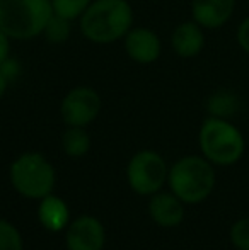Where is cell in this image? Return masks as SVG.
<instances>
[{
    "instance_id": "1",
    "label": "cell",
    "mask_w": 249,
    "mask_h": 250,
    "mask_svg": "<svg viewBox=\"0 0 249 250\" xmlns=\"http://www.w3.org/2000/svg\"><path fill=\"white\" fill-rule=\"evenodd\" d=\"M77 22L87 41L114 44L135 26V12L128 0H92Z\"/></svg>"
},
{
    "instance_id": "2",
    "label": "cell",
    "mask_w": 249,
    "mask_h": 250,
    "mask_svg": "<svg viewBox=\"0 0 249 250\" xmlns=\"http://www.w3.org/2000/svg\"><path fill=\"white\" fill-rule=\"evenodd\" d=\"M217 175L213 164L203 155H184L169 167L167 184L173 194L184 204H200L215 189Z\"/></svg>"
},
{
    "instance_id": "3",
    "label": "cell",
    "mask_w": 249,
    "mask_h": 250,
    "mask_svg": "<svg viewBox=\"0 0 249 250\" xmlns=\"http://www.w3.org/2000/svg\"><path fill=\"white\" fill-rule=\"evenodd\" d=\"M202 155L213 165L229 167L243 158L246 140L241 129L230 119L206 116L198 131Z\"/></svg>"
},
{
    "instance_id": "4",
    "label": "cell",
    "mask_w": 249,
    "mask_h": 250,
    "mask_svg": "<svg viewBox=\"0 0 249 250\" xmlns=\"http://www.w3.org/2000/svg\"><path fill=\"white\" fill-rule=\"evenodd\" d=\"M51 16V0H0V27L14 41L41 36Z\"/></svg>"
},
{
    "instance_id": "5",
    "label": "cell",
    "mask_w": 249,
    "mask_h": 250,
    "mask_svg": "<svg viewBox=\"0 0 249 250\" xmlns=\"http://www.w3.org/2000/svg\"><path fill=\"white\" fill-rule=\"evenodd\" d=\"M9 177L17 194L26 199L40 201L53 192L57 172L45 155L38 151H26L10 164Z\"/></svg>"
},
{
    "instance_id": "6",
    "label": "cell",
    "mask_w": 249,
    "mask_h": 250,
    "mask_svg": "<svg viewBox=\"0 0 249 250\" xmlns=\"http://www.w3.org/2000/svg\"><path fill=\"white\" fill-rule=\"evenodd\" d=\"M166 160L154 150H140L128 160L126 165V181L133 192L138 196H152L162 189L167 182Z\"/></svg>"
},
{
    "instance_id": "7",
    "label": "cell",
    "mask_w": 249,
    "mask_h": 250,
    "mask_svg": "<svg viewBox=\"0 0 249 250\" xmlns=\"http://www.w3.org/2000/svg\"><path fill=\"white\" fill-rule=\"evenodd\" d=\"M103 109L99 92L89 85L72 87L60 102V118L65 126L87 128L94 123Z\"/></svg>"
},
{
    "instance_id": "8",
    "label": "cell",
    "mask_w": 249,
    "mask_h": 250,
    "mask_svg": "<svg viewBox=\"0 0 249 250\" xmlns=\"http://www.w3.org/2000/svg\"><path fill=\"white\" fill-rule=\"evenodd\" d=\"M121 41L126 56L138 65H152L162 55V40L150 27L133 26Z\"/></svg>"
},
{
    "instance_id": "9",
    "label": "cell",
    "mask_w": 249,
    "mask_h": 250,
    "mask_svg": "<svg viewBox=\"0 0 249 250\" xmlns=\"http://www.w3.org/2000/svg\"><path fill=\"white\" fill-rule=\"evenodd\" d=\"M104 244H106L104 225L91 214L75 218L67 227V250H103Z\"/></svg>"
},
{
    "instance_id": "10",
    "label": "cell",
    "mask_w": 249,
    "mask_h": 250,
    "mask_svg": "<svg viewBox=\"0 0 249 250\" xmlns=\"http://www.w3.org/2000/svg\"><path fill=\"white\" fill-rule=\"evenodd\" d=\"M237 0H191V19L205 31H217L234 17Z\"/></svg>"
},
{
    "instance_id": "11",
    "label": "cell",
    "mask_w": 249,
    "mask_h": 250,
    "mask_svg": "<svg viewBox=\"0 0 249 250\" xmlns=\"http://www.w3.org/2000/svg\"><path fill=\"white\" fill-rule=\"evenodd\" d=\"M169 44L173 53L176 56H180V58H196V56H200V53L205 50V29L193 19L183 21L173 29V33L169 36Z\"/></svg>"
},
{
    "instance_id": "12",
    "label": "cell",
    "mask_w": 249,
    "mask_h": 250,
    "mask_svg": "<svg viewBox=\"0 0 249 250\" xmlns=\"http://www.w3.org/2000/svg\"><path fill=\"white\" fill-rule=\"evenodd\" d=\"M149 214L154 223L162 228L180 227L184 220V203L171 191H159L150 196Z\"/></svg>"
},
{
    "instance_id": "13",
    "label": "cell",
    "mask_w": 249,
    "mask_h": 250,
    "mask_svg": "<svg viewBox=\"0 0 249 250\" xmlns=\"http://www.w3.org/2000/svg\"><path fill=\"white\" fill-rule=\"evenodd\" d=\"M38 220L43 225L45 230L48 231H63L67 230L70 223V209L67 203L60 196L57 194H48L43 199H40V206H38Z\"/></svg>"
},
{
    "instance_id": "14",
    "label": "cell",
    "mask_w": 249,
    "mask_h": 250,
    "mask_svg": "<svg viewBox=\"0 0 249 250\" xmlns=\"http://www.w3.org/2000/svg\"><path fill=\"white\" fill-rule=\"evenodd\" d=\"M206 112L213 118L230 119L241 111V97L230 89H219L206 99Z\"/></svg>"
},
{
    "instance_id": "15",
    "label": "cell",
    "mask_w": 249,
    "mask_h": 250,
    "mask_svg": "<svg viewBox=\"0 0 249 250\" xmlns=\"http://www.w3.org/2000/svg\"><path fill=\"white\" fill-rule=\"evenodd\" d=\"M62 150L70 158H82L91 150V136L86 128L80 126H67L60 140Z\"/></svg>"
},
{
    "instance_id": "16",
    "label": "cell",
    "mask_w": 249,
    "mask_h": 250,
    "mask_svg": "<svg viewBox=\"0 0 249 250\" xmlns=\"http://www.w3.org/2000/svg\"><path fill=\"white\" fill-rule=\"evenodd\" d=\"M41 36L48 41L50 44H63L70 40L72 36V21L65 19V17L58 16L53 12L50 21L46 22Z\"/></svg>"
},
{
    "instance_id": "17",
    "label": "cell",
    "mask_w": 249,
    "mask_h": 250,
    "mask_svg": "<svg viewBox=\"0 0 249 250\" xmlns=\"http://www.w3.org/2000/svg\"><path fill=\"white\" fill-rule=\"evenodd\" d=\"M92 0H51V7H53L55 14L75 22L86 12Z\"/></svg>"
},
{
    "instance_id": "18",
    "label": "cell",
    "mask_w": 249,
    "mask_h": 250,
    "mask_svg": "<svg viewBox=\"0 0 249 250\" xmlns=\"http://www.w3.org/2000/svg\"><path fill=\"white\" fill-rule=\"evenodd\" d=\"M0 250H24L23 235L7 220H0Z\"/></svg>"
},
{
    "instance_id": "19",
    "label": "cell",
    "mask_w": 249,
    "mask_h": 250,
    "mask_svg": "<svg viewBox=\"0 0 249 250\" xmlns=\"http://www.w3.org/2000/svg\"><path fill=\"white\" fill-rule=\"evenodd\" d=\"M229 237L237 250H249V218H241L230 227Z\"/></svg>"
},
{
    "instance_id": "20",
    "label": "cell",
    "mask_w": 249,
    "mask_h": 250,
    "mask_svg": "<svg viewBox=\"0 0 249 250\" xmlns=\"http://www.w3.org/2000/svg\"><path fill=\"white\" fill-rule=\"evenodd\" d=\"M0 72H2L3 75L10 80V83H12V82H16L17 77L21 75V72H23V66H21L19 60L14 58V56L10 55L9 58L3 60V62L0 63Z\"/></svg>"
},
{
    "instance_id": "21",
    "label": "cell",
    "mask_w": 249,
    "mask_h": 250,
    "mask_svg": "<svg viewBox=\"0 0 249 250\" xmlns=\"http://www.w3.org/2000/svg\"><path fill=\"white\" fill-rule=\"evenodd\" d=\"M236 43L246 55H249V16L244 17L236 29Z\"/></svg>"
},
{
    "instance_id": "22",
    "label": "cell",
    "mask_w": 249,
    "mask_h": 250,
    "mask_svg": "<svg viewBox=\"0 0 249 250\" xmlns=\"http://www.w3.org/2000/svg\"><path fill=\"white\" fill-rule=\"evenodd\" d=\"M12 38L0 27V63L12 55Z\"/></svg>"
},
{
    "instance_id": "23",
    "label": "cell",
    "mask_w": 249,
    "mask_h": 250,
    "mask_svg": "<svg viewBox=\"0 0 249 250\" xmlns=\"http://www.w3.org/2000/svg\"><path fill=\"white\" fill-rule=\"evenodd\" d=\"M9 85H10V80L0 72V99H3V96H5L7 90H9Z\"/></svg>"
}]
</instances>
